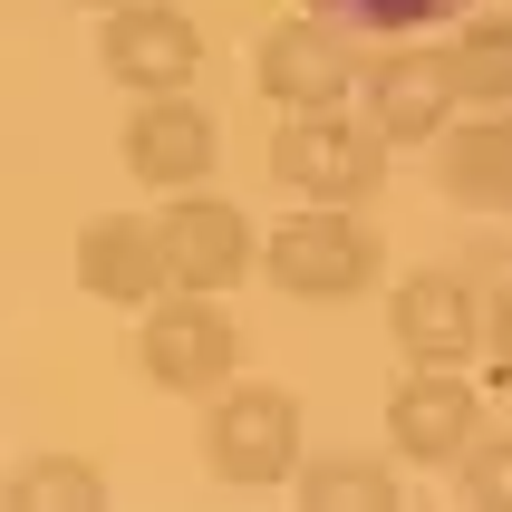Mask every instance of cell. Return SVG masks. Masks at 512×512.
<instances>
[{"instance_id":"10","label":"cell","mask_w":512,"mask_h":512,"mask_svg":"<svg viewBox=\"0 0 512 512\" xmlns=\"http://www.w3.org/2000/svg\"><path fill=\"white\" fill-rule=\"evenodd\" d=\"M387 329H397V348L416 368H455L484 339V300H474L464 271H406L397 300H387Z\"/></svg>"},{"instance_id":"13","label":"cell","mask_w":512,"mask_h":512,"mask_svg":"<svg viewBox=\"0 0 512 512\" xmlns=\"http://www.w3.org/2000/svg\"><path fill=\"white\" fill-rule=\"evenodd\" d=\"M445 155H435V184L474 213H512V116H474V126H445Z\"/></svg>"},{"instance_id":"7","label":"cell","mask_w":512,"mask_h":512,"mask_svg":"<svg viewBox=\"0 0 512 512\" xmlns=\"http://www.w3.org/2000/svg\"><path fill=\"white\" fill-rule=\"evenodd\" d=\"M455 107H464V68H455V49H387L368 68V126L387 145H435L445 126H455Z\"/></svg>"},{"instance_id":"4","label":"cell","mask_w":512,"mask_h":512,"mask_svg":"<svg viewBox=\"0 0 512 512\" xmlns=\"http://www.w3.org/2000/svg\"><path fill=\"white\" fill-rule=\"evenodd\" d=\"M136 358L165 397H213L242 368V329H232V310H213V290H165V300H145Z\"/></svg>"},{"instance_id":"11","label":"cell","mask_w":512,"mask_h":512,"mask_svg":"<svg viewBox=\"0 0 512 512\" xmlns=\"http://www.w3.org/2000/svg\"><path fill=\"white\" fill-rule=\"evenodd\" d=\"M474 416H484V387H464L455 368H416L397 397H387V426H397L406 464H464Z\"/></svg>"},{"instance_id":"2","label":"cell","mask_w":512,"mask_h":512,"mask_svg":"<svg viewBox=\"0 0 512 512\" xmlns=\"http://www.w3.org/2000/svg\"><path fill=\"white\" fill-rule=\"evenodd\" d=\"M203 464H213V484L232 493H271L300 474V406L290 387H213L203 406Z\"/></svg>"},{"instance_id":"6","label":"cell","mask_w":512,"mask_h":512,"mask_svg":"<svg viewBox=\"0 0 512 512\" xmlns=\"http://www.w3.org/2000/svg\"><path fill=\"white\" fill-rule=\"evenodd\" d=\"M252 78H261V97H271V107H339L368 68L348 58V20L300 10V20H271V29H261Z\"/></svg>"},{"instance_id":"9","label":"cell","mask_w":512,"mask_h":512,"mask_svg":"<svg viewBox=\"0 0 512 512\" xmlns=\"http://www.w3.org/2000/svg\"><path fill=\"white\" fill-rule=\"evenodd\" d=\"M126 174H136L145 194H194L203 174H213V116L184 87L136 97V116H126Z\"/></svg>"},{"instance_id":"8","label":"cell","mask_w":512,"mask_h":512,"mask_svg":"<svg viewBox=\"0 0 512 512\" xmlns=\"http://www.w3.org/2000/svg\"><path fill=\"white\" fill-rule=\"evenodd\" d=\"M116 87H136V97H165L203 68V29L174 10V0H116L107 10V39H97Z\"/></svg>"},{"instance_id":"3","label":"cell","mask_w":512,"mask_h":512,"mask_svg":"<svg viewBox=\"0 0 512 512\" xmlns=\"http://www.w3.org/2000/svg\"><path fill=\"white\" fill-rule=\"evenodd\" d=\"M271 174L300 203H368L387 184V136L339 107H290L281 136H271Z\"/></svg>"},{"instance_id":"16","label":"cell","mask_w":512,"mask_h":512,"mask_svg":"<svg viewBox=\"0 0 512 512\" xmlns=\"http://www.w3.org/2000/svg\"><path fill=\"white\" fill-rule=\"evenodd\" d=\"M455 68L474 107H512V10H484L455 29Z\"/></svg>"},{"instance_id":"15","label":"cell","mask_w":512,"mask_h":512,"mask_svg":"<svg viewBox=\"0 0 512 512\" xmlns=\"http://www.w3.org/2000/svg\"><path fill=\"white\" fill-rule=\"evenodd\" d=\"M107 503V474L87 455H39L10 474V512H97Z\"/></svg>"},{"instance_id":"5","label":"cell","mask_w":512,"mask_h":512,"mask_svg":"<svg viewBox=\"0 0 512 512\" xmlns=\"http://www.w3.org/2000/svg\"><path fill=\"white\" fill-rule=\"evenodd\" d=\"M155 242H165V290H232L261 261V223H242V203L203 194V184L194 194H165Z\"/></svg>"},{"instance_id":"12","label":"cell","mask_w":512,"mask_h":512,"mask_svg":"<svg viewBox=\"0 0 512 512\" xmlns=\"http://www.w3.org/2000/svg\"><path fill=\"white\" fill-rule=\"evenodd\" d=\"M78 281L97 290V300H116V310L165 300V242H155V223H136V213H97V223L78 232Z\"/></svg>"},{"instance_id":"20","label":"cell","mask_w":512,"mask_h":512,"mask_svg":"<svg viewBox=\"0 0 512 512\" xmlns=\"http://www.w3.org/2000/svg\"><path fill=\"white\" fill-rule=\"evenodd\" d=\"M107 10H116V0H107Z\"/></svg>"},{"instance_id":"18","label":"cell","mask_w":512,"mask_h":512,"mask_svg":"<svg viewBox=\"0 0 512 512\" xmlns=\"http://www.w3.org/2000/svg\"><path fill=\"white\" fill-rule=\"evenodd\" d=\"M455 493H464L474 512H512V435H484V445H464Z\"/></svg>"},{"instance_id":"1","label":"cell","mask_w":512,"mask_h":512,"mask_svg":"<svg viewBox=\"0 0 512 512\" xmlns=\"http://www.w3.org/2000/svg\"><path fill=\"white\" fill-rule=\"evenodd\" d=\"M261 271L290 290V300H358L377 281V232L358 223V203H300L290 223L261 232Z\"/></svg>"},{"instance_id":"19","label":"cell","mask_w":512,"mask_h":512,"mask_svg":"<svg viewBox=\"0 0 512 512\" xmlns=\"http://www.w3.org/2000/svg\"><path fill=\"white\" fill-rule=\"evenodd\" d=\"M484 339H493V358H503V368H512V281L493 290V310H484Z\"/></svg>"},{"instance_id":"17","label":"cell","mask_w":512,"mask_h":512,"mask_svg":"<svg viewBox=\"0 0 512 512\" xmlns=\"http://www.w3.org/2000/svg\"><path fill=\"white\" fill-rule=\"evenodd\" d=\"M310 10H329V20H348V29H377V39H416V29L455 20L464 0H310Z\"/></svg>"},{"instance_id":"14","label":"cell","mask_w":512,"mask_h":512,"mask_svg":"<svg viewBox=\"0 0 512 512\" xmlns=\"http://www.w3.org/2000/svg\"><path fill=\"white\" fill-rule=\"evenodd\" d=\"M290 493L310 512H397V464H358V455H319V464H300L290 474Z\"/></svg>"}]
</instances>
